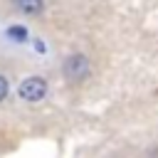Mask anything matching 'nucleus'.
<instances>
[{"instance_id":"nucleus-2","label":"nucleus","mask_w":158,"mask_h":158,"mask_svg":"<svg viewBox=\"0 0 158 158\" xmlns=\"http://www.w3.org/2000/svg\"><path fill=\"white\" fill-rule=\"evenodd\" d=\"M89 59L84 57V54H72L67 62H64V77L69 79V81H81V79H86L89 77Z\"/></svg>"},{"instance_id":"nucleus-6","label":"nucleus","mask_w":158,"mask_h":158,"mask_svg":"<svg viewBox=\"0 0 158 158\" xmlns=\"http://www.w3.org/2000/svg\"><path fill=\"white\" fill-rule=\"evenodd\" d=\"M35 49H37V52H44V44H42L40 40H37V42H35Z\"/></svg>"},{"instance_id":"nucleus-1","label":"nucleus","mask_w":158,"mask_h":158,"mask_svg":"<svg viewBox=\"0 0 158 158\" xmlns=\"http://www.w3.org/2000/svg\"><path fill=\"white\" fill-rule=\"evenodd\" d=\"M17 96L25 101H42L47 96V79L42 77H27L17 86Z\"/></svg>"},{"instance_id":"nucleus-5","label":"nucleus","mask_w":158,"mask_h":158,"mask_svg":"<svg viewBox=\"0 0 158 158\" xmlns=\"http://www.w3.org/2000/svg\"><path fill=\"white\" fill-rule=\"evenodd\" d=\"M7 91H10V84H7V79H5L2 74H0V101H2L5 96H7Z\"/></svg>"},{"instance_id":"nucleus-4","label":"nucleus","mask_w":158,"mask_h":158,"mask_svg":"<svg viewBox=\"0 0 158 158\" xmlns=\"http://www.w3.org/2000/svg\"><path fill=\"white\" fill-rule=\"evenodd\" d=\"M7 37H12L15 42H25V40H27V30H25V27H20V25L7 27Z\"/></svg>"},{"instance_id":"nucleus-3","label":"nucleus","mask_w":158,"mask_h":158,"mask_svg":"<svg viewBox=\"0 0 158 158\" xmlns=\"http://www.w3.org/2000/svg\"><path fill=\"white\" fill-rule=\"evenodd\" d=\"M15 5H17L22 12H27V15H37V12H42L44 0H15Z\"/></svg>"}]
</instances>
